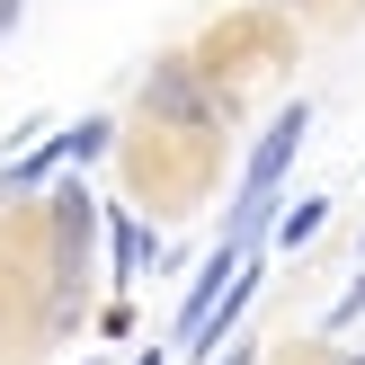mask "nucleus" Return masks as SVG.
I'll list each match as a JSON object with an SVG mask.
<instances>
[{"mask_svg":"<svg viewBox=\"0 0 365 365\" xmlns=\"http://www.w3.org/2000/svg\"><path fill=\"white\" fill-rule=\"evenodd\" d=\"M303 134H312V107H285V116L259 134V152H250V170H241V205H277V187H285V170H294Z\"/></svg>","mask_w":365,"mask_h":365,"instance_id":"f257e3e1","label":"nucleus"},{"mask_svg":"<svg viewBox=\"0 0 365 365\" xmlns=\"http://www.w3.org/2000/svg\"><path fill=\"white\" fill-rule=\"evenodd\" d=\"M63 152H71V160H98V152H107V116H81V125H63Z\"/></svg>","mask_w":365,"mask_h":365,"instance_id":"1a4fd4ad","label":"nucleus"},{"mask_svg":"<svg viewBox=\"0 0 365 365\" xmlns=\"http://www.w3.org/2000/svg\"><path fill=\"white\" fill-rule=\"evenodd\" d=\"M63 160H71V152H63V134H53V143H36L27 160H9V170H0V196H9V205H18V196H45Z\"/></svg>","mask_w":365,"mask_h":365,"instance_id":"39448f33","label":"nucleus"},{"mask_svg":"<svg viewBox=\"0 0 365 365\" xmlns=\"http://www.w3.org/2000/svg\"><path fill=\"white\" fill-rule=\"evenodd\" d=\"M18 9H27V0H0V36H9V27H18Z\"/></svg>","mask_w":365,"mask_h":365,"instance_id":"9b49d317","label":"nucleus"},{"mask_svg":"<svg viewBox=\"0 0 365 365\" xmlns=\"http://www.w3.org/2000/svg\"><path fill=\"white\" fill-rule=\"evenodd\" d=\"M134 365H160V348H152V356H134Z\"/></svg>","mask_w":365,"mask_h":365,"instance_id":"ddd939ff","label":"nucleus"},{"mask_svg":"<svg viewBox=\"0 0 365 365\" xmlns=\"http://www.w3.org/2000/svg\"><path fill=\"white\" fill-rule=\"evenodd\" d=\"M107 250H116V277H143V267H152V232H143L134 214H107Z\"/></svg>","mask_w":365,"mask_h":365,"instance_id":"0eeeda50","label":"nucleus"},{"mask_svg":"<svg viewBox=\"0 0 365 365\" xmlns=\"http://www.w3.org/2000/svg\"><path fill=\"white\" fill-rule=\"evenodd\" d=\"M143 98H152V116L187 125V134H214V125H223V98H214V89L196 81L187 63H152V81H143Z\"/></svg>","mask_w":365,"mask_h":365,"instance_id":"f03ea898","label":"nucleus"},{"mask_svg":"<svg viewBox=\"0 0 365 365\" xmlns=\"http://www.w3.org/2000/svg\"><path fill=\"white\" fill-rule=\"evenodd\" d=\"M89 223H98V214H89V196H81V187H53V250H63V277L81 267V250H89Z\"/></svg>","mask_w":365,"mask_h":365,"instance_id":"423d86ee","label":"nucleus"},{"mask_svg":"<svg viewBox=\"0 0 365 365\" xmlns=\"http://www.w3.org/2000/svg\"><path fill=\"white\" fill-rule=\"evenodd\" d=\"M223 365H259V356H250V348H232V356H223Z\"/></svg>","mask_w":365,"mask_h":365,"instance_id":"f8f14e48","label":"nucleus"},{"mask_svg":"<svg viewBox=\"0 0 365 365\" xmlns=\"http://www.w3.org/2000/svg\"><path fill=\"white\" fill-rule=\"evenodd\" d=\"M356 312H365V277L348 285V303H339V312H330V330H348V321H356Z\"/></svg>","mask_w":365,"mask_h":365,"instance_id":"9d476101","label":"nucleus"},{"mask_svg":"<svg viewBox=\"0 0 365 365\" xmlns=\"http://www.w3.org/2000/svg\"><path fill=\"white\" fill-rule=\"evenodd\" d=\"M321 223H330V196H294V205L277 214V241L303 250V241H321Z\"/></svg>","mask_w":365,"mask_h":365,"instance_id":"6e6552de","label":"nucleus"},{"mask_svg":"<svg viewBox=\"0 0 365 365\" xmlns=\"http://www.w3.org/2000/svg\"><path fill=\"white\" fill-rule=\"evenodd\" d=\"M259 285H267V267L250 259V267H241V285H232V294L214 303V321H205V330L187 339V356H214V348H223V339H232V330H241V321H250V303H259Z\"/></svg>","mask_w":365,"mask_h":365,"instance_id":"20e7f679","label":"nucleus"},{"mask_svg":"<svg viewBox=\"0 0 365 365\" xmlns=\"http://www.w3.org/2000/svg\"><path fill=\"white\" fill-rule=\"evenodd\" d=\"M250 259H259V250H232V241H223V250H214V259L187 277V303H178V348H187V339L214 321V303H223L232 285H241V267H250Z\"/></svg>","mask_w":365,"mask_h":365,"instance_id":"7ed1b4c3","label":"nucleus"}]
</instances>
